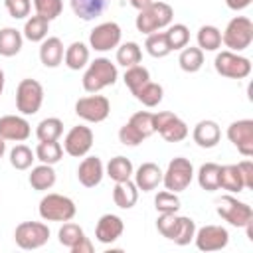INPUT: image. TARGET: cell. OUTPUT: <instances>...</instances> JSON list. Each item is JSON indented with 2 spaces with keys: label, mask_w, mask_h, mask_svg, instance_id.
Masks as SVG:
<instances>
[{
  "label": "cell",
  "mask_w": 253,
  "mask_h": 253,
  "mask_svg": "<svg viewBox=\"0 0 253 253\" xmlns=\"http://www.w3.org/2000/svg\"><path fill=\"white\" fill-rule=\"evenodd\" d=\"M32 134L30 123L20 115H4L0 117V136L4 140L24 142Z\"/></svg>",
  "instance_id": "16"
},
{
  "label": "cell",
  "mask_w": 253,
  "mask_h": 253,
  "mask_svg": "<svg viewBox=\"0 0 253 253\" xmlns=\"http://www.w3.org/2000/svg\"><path fill=\"white\" fill-rule=\"evenodd\" d=\"M117 77V65L107 57H97L95 61L89 63L87 71L83 73V89L87 93H99L101 89L115 85Z\"/></svg>",
  "instance_id": "2"
},
{
  "label": "cell",
  "mask_w": 253,
  "mask_h": 253,
  "mask_svg": "<svg viewBox=\"0 0 253 253\" xmlns=\"http://www.w3.org/2000/svg\"><path fill=\"white\" fill-rule=\"evenodd\" d=\"M198 47L202 51H215L221 47V32L215 26H202L198 30Z\"/></svg>",
  "instance_id": "35"
},
{
  "label": "cell",
  "mask_w": 253,
  "mask_h": 253,
  "mask_svg": "<svg viewBox=\"0 0 253 253\" xmlns=\"http://www.w3.org/2000/svg\"><path fill=\"white\" fill-rule=\"evenodd\" d=\"M43 103V87L36 79H22L16 89V107L22 115H36Z\"/></svg>",
  "instance_id": "7"
},
{
  "label": "cell",
  "mask_w": 253,
  "mask_h": 253,
  "mask_svg": "<svg viewBox=\"0 0 253 253\" xmlns=\"http://www.w3.org/2000/svg\"><path fill=\"white\" fill-rule=\"evenodd\" d=\"M154 132H158L166 142H180L188 136V125L170 111H160L152 115Z\"/></svg>",
  "instance_id": "9"
},
{
  "label": "cell",
  "mask_w": 253,
  "mask_h": 253,
  "mask_svg": "<svg viewBox=\"0 0 253 253\" xmlns=\"http://www.w3.org/2000/svg\"><path fill=\"white\" fill-rule=\"evenodd\" d=\"M192 138L194 142L200 146V148H213L219 138H221V130H219V125L215 121H200L196 126H194V132H192Z\"/></svg>",
  "instance_id": "19"
},
{
  "label": "cell",
  "mask_w": 253,
  "mask_h": 253,
  "mask_svg": "<svg viewBox=\"0 0 253 253\" xmlns=\"http://www.w3.org/2000/svg\"><path fill=\"white\" fill-rule=\"evenodd\" d=\"M57 237H59V243H61L63 247L71 249L73 245H77V243H79V241L85 237V233H83V229H81L77 223L65 221V223L59 227V231H57Z\"/></svg>",
  "instance_id": "42"
},
{
  "label": "cell",
  "mask_w": 253,
  "mask_h": 253,
  "mask_svg": "<svg viewBox=\"0 0 253 253\" xmlns=\"http://www.w3.org/2000/svg\"><path fill=\"white\" fill-rule=\"evenodd\" d=\"M221 42L225 43V47L229 51H243L251 45L253 42V22L247 16H235L227 22L223 34H221Z\"/></svg>",
  "instance_id": "3"
},
{
  "label": "cell",
  "mask_w": 253,
  "mask_h": 253,
  "mask_svg": "<svg viewBox=\"0 0 253 253\" xmlns=\"http://www.w3.org/2000/svg\"><path fill=\"white\" fill-rule=\"evenodd\" d=\"M63 43L59 38H45L40 45V61L45 67H57L63 61Z\"/></svg>",
  "instance_id": "23"
},
{
  "label": "cell",
  "mask_w": 253,
  "mask_h": 253,
  "mask_svg": "<svg viewBox=\"0 0 253 253\" xmlns=\"http://www.w3.org/2000/svg\"><path fill=\"white\" fill-rule=\"evenodd\" d=\"M123 79H125V85L130 89V93H134V91H138L146 81H150V73H148V69H146L144 65L136 63V65H132V67H126Z\"/></svg>",
  "instance_id": "39"
},
{
  "label": "cell",
  "mask_w": 253,
  "mask_h": 253,
  "mask_svg": "<svg viewBox=\"0 0 253 253\" xmlns=\"http://www.w3.org/2000/svg\"><path fill=\"white\" fill-rule=\"evenodd\" d=\"M219 188L221 190H227L231 194H239V192L245 190L243 180H241V174L237 170V164L219 166Z\"/></svg>",
  "instance_id": "27"
},
{
  "label": "cell",
  "mask_w": 253,
  "mask_h": 253,
  "mask_svg": "<svg viewBox=\"0 0 253 253\" xmlns=\"http://www.w3.org/2000/svg\"><path fill=\"white\" fill-rule=\"evenodd\" d=\"M136 97V101H140L144 107H156L162 97H164V89L160 83H154V81H146L138 91L132 93Z\"/></svg>",
  "instance_id": "34"
},
{
  "label": "cell",
  "mask_w": 253,
  "mask_h": 253,
  "mask_svg": "<svg viewBox=\"0 0 253 253\" xmlns=\"http://www.w3.org/2000/svg\"><path fill=\"white\" fill-rule=\"evenodd\" d=\"M63 156V146L57 140H40L36 146V158L43 164H55Z\"/></svg>",
  "instance_id": "32"
},
{
  "label": "cell",
  "mask_w": 253,
  "mask_h": 253,
  "mask_svg": "<svg viewBox=\"0 0 253 253\" xmlns=\"http://www.w3.org/2000/svg\"><path fill=\"white\" fill-rule=\"evenodd\" d=\"M128 125L134 126L142 138H148V136L154 132L152 113H148V111H138V113H134V115L128 119Z\"/></svg>",
  "instance_id": "44"
},
{
  "label": "cell",
  "mask_w": 253,
  "mask_h": 253,
  "mask_svg": "<svg viewBox=\"0 0 253 253\" xmlns=\"http://www.w3.org/2000/svg\"><path fill=\"white\" fill-rule=\"evenodd\" d=\"M144 47L146 51L152 55V57H166L170 53V45L166 42V34L164 32H152L146 36V42H144Z\"/></svg>",
  "instance_id": "40"
},
{
  "label": "cell",
  "mask_w": 253,
  "mask_h": 253,
  "mask_svg": "<svg viewBox=\"0 0 253 253\" xmlns=\"http://www.w3.org/2000/svg\"><path fill=\"white\" fill-rule=\"evenodd\" d=\"M174 18V10L170 4L166 2H150L146 8L138 10L136 16V30L140 34H152V32H160L162 28H168L172 24Z\"/></svg>",
  "instance_id": "1"
},
{
  "label": "cell",
  "mask_w": 253,
  "mask_h": 253,
  "mask_svg": "<svg viewBox=\"0 0 253 253\" xmlns=\"http://www.w3.org/2000/svg\"><path fill=\"white\" fill-rule=\"evenodd\" d=\"M237 170L241 174V180H243V186L245 188H253V162L251 160H241L237 164Z\"/></svg>",
  "instance_id": "49"
},
{
  "label": "cell",
  "mask_w": 253,
  "mask_h": 253,
  "mask_svg": "<svg viewBox=\"0 0 253 253\" xmlns=\"http://www.w3.org/2000/svg\"><path fill=\"white\" fill-rule=\"evenodd\" d=\"M154 208L158 213H176L180 210V198L170 190L158 192L154 198Z\"/></svg>",
  "instance_id": "43"
},
{
  "label": "cell",
  "mask_w": 253,
  "mask_h": 253,
  "mask_svg": "<svg viewBox=\"0 0 253 253\" xmlns=\"http://www.w3.org/2000/svg\"><path fill=\"white\" fill-rule=\"evenodd\" d=\"M194 178V166L188 158H182V156H176L174 160H170L166 172H162V184L166 190L178 194V192H184L190 182Z\"/></svg>",
  "instance_id": "5"
},
{
  "label": "cell",
  "mask_w": 253,
  "mask_h": 253,
  "mask_svg": "<svg viewBox=\"0 0 253 253\" xmlns=\"http://www.w3.org/2000/svg\"><path fill=\"white\" fill-rule=\"evenodd\" d=\"M227 138L243 156L247 158L253 156V121L251 119L233 121L227 126Z\"/></svg>",
  "instance_id": "13"
},
{
  "label": "cell",
  "mask_w": 253,
  "mask_h": 253,
  "mask_svg": "<svg viewBox=\"0 0 253 253\" xmlns=\"http://www.w3.org/2000/svg\"><path fill=\"white\" fill-rule=\"evenodd\" d=\"M213 67L219 75L227 79H245L251 73V61L237 51H219L213 59Z\"/></svg>",
  "instance_id": "6"
},
{
  "label": "cell",
  "mask_w": 253,
  "mask_h": 253,
  "mask_svg": "<svg viewBox=\"0 0 253 253\" xmlns=\"http://www.w3.org/2000/svg\"><path fill=\"white\" fill-rule=\"evenodd\" d=\"M225 4H227L229 10L239 12V10H245V8L251 4V0H225Z\"/></svg>",
  "instance_id": "51"
},
{
  "label": "cell",
  "mask_w": 253,
  "mask_h": 253,
  "mask_svg": "<svg viewBox=\"0 0 253 253\" xmlns=\"http://www.w3.org/2000/svg\"><path fill=\"white\" fill-rule=\"evenodd\" d=\"M91 146H93V130L85 125L73 126L63 138V150L73 158L85 156L91 150Z\"/></svg>",
  "instance_id": "14"
},
{
  "label": "cell",
  "mask_w": 253,
  "mask_h": 253,
  "mask_svg": "<svg viewBox=\"0 0 253 253\" xmlns=\"http://www.w3.org/2000/svg\"><path fill=\"white\" fill-rule=\"evenodd\" d=\"M63 61L69 69L79 71L81 67H85L89 63V47L83 42H73L67 45L65 53H63Z\"/></svg>",
  "instance_id": "25"
},
{
  "label": "cell",
  "mask_w": 253,
  "mask_h": 253,
  "mask_svg": "<svg viewBox=\"0 0 253 253\" xmlns=\"http://www.w3.org/2000/svg\"><path fill=\"white\" fill-rule=\"evenodd\" d=\"M164 34H166V42L170 45V51L182 49L190 42V30L186 24H172V26H168V30Z\"/></svg>",
  "instance_id": "38"
},
{
  "label": "cell",
  "mask_w": 253,
  "mask_h": 253,
  "mask_svg": "<svg viewBox=\"0 0 253 253\" xmlns=\"http://www.w3.org/2000/svg\"><path fill=\"white\" fill-rule=\"evenodd\" d=\"M194 235H196V221L188 215H178L170 241H174L176 245H188L190 241H194Z\"/></svg>",
  "instance_id": "29"
},
{
  "label": "cell",
  "mask_w": 253,
  "mask_h": 253,
  "mask_svg": "<svg viewBox=\"0 0 253 253\" xmlns=\"http://www.w3.org/2000/svg\"><path fill=\"white\" fill-rule=\"evenodd\" d=\"M130 2V6L132 8H136V10H142V8H146L150 2H154V0H128Z\"/></svg>",
  "instance_id": "52"
},
{
  "label": "cell",
  "mask_w": 253,
  "mask_h": 253,
  "mask_svg": "<svg viewBox=\"0 0 253 253\" xmlns=\"http://www.w3.org/2000/svg\"><path fill=\"white\" fill-rule=\"evenodd\" d=\"M111 113V103L105 95H87L77 99L75 115L87 123H103Z\"/></svg>",
  "instance_id": "11"
},
{
  "label": "cell",
  "mask_w": 253,
  "mask_h": 253,
  "mask_svg": "<svg viewBox=\"0 0 253 253\" xmlns=\"http://www.w3.org/2000/svg\"><path fill=\"white\" fill-rule=\"evenodd\" d=\"M2 91H4V71L0 69V95H2Z\"/></svg>",
  "instance_id": "54"
},
{
  "label": "cell",
  "mask_w": 253,
  "mask_h": 253,
  "mask_svg": "<svg viewBox=\"0 0 253 253\" xmlns=\"http://www.w3.org/2000/svg\"><path fill=\"white\" fill-rule=\"evenodd\" d=\"M194 241L200 251H219V249L227 247L229 233L221 225H204V227L196 229Z\"/></svg>",
  "instance_id": "15"
},
{
  "label": "cell",
  "mask_w": 253,
  "mask_h": 253,
  "mask_svg": "<svg viewBox=\"0 0 253 253\" xmlns=\"http://www.w3.org/2000/svg\"><path fill=\"white\" fill-rule=\"evenodd\" d=\"M217 215L221 219H225L229 225L233 227H245L247 221L253 219V210L249 204L245 202H239L237 198L233 196H223L219 202H217V208H215Z\"/></svg>",
  "instance_id": "10"
},
{
  "label": "cell",
  "mask_w": 253,
  "mask_h": 253,
  "mask_svg": "<svg viewBox=\"0 0 253 253\" xmlns=\"http://www.w3.org/2000/svg\"><path fill=\"white\" fill-rule=\"evenodd\" d=\"M49 239V227L42 221H22L14 231V241L20 249H40Z\"/></svg>",
  "instance_id": "8"
},
{
  "label": "cell",
  "mask_w": 253,
  "mask_h": 253,
  "mask_svg": "<svg viewBox=\"0 0 253 253\" xmlns=\"http://www.w3.org/2000/svg\"><path fill=\"white\" fill-rule=\"evenodd\" d=\"M28 182L34 190L38 192H45L49 190L53 184H55V170L51 168V164H40L36 168H32L30 176H28Z\"/></svg>",
  "instance_id": "24"
},
{
  "label": "cell",
  "mask_w": 253,
  "mask_h": 253,
  "mask_svg": "<svg viewBox=\"0 0 253 253\" xmlns=\"http://www.w3.org/2000/svg\"><path fill=\"white\" fill-rule=\"evenodd\" d=\"M138 200V188L134 182L125 180V182H115L113 188V202L121 210H130Z\"/></svg>",
  "instance_id": "21"
},
{
  "label": "cell",
  "mask_w": 253,
  "mask_h": 253,
  "mask_svg": "<svg viewBox=\"0 0 253 253\" xmlns=\"http://www.w3.org/2000/svg\"><path fill=\"white\" fill-rule=\"evenodd\" d=\"M40 217L45 221H71L77 213L75 202L61 194H47L40 200L38 206Z\"/></svg>",
  "instance_id": "4"
},
{
  "label": "cell",
  "mask_w": 253,
  "mask_h": 253,
  "mask_svg": "<svg viewBox=\"0 0 253 253\" xmlns=\"http://www.w3.org/2000/svg\"><path fill=\"white\" fill-rule=\"evenodd\" d=\"M4 152H6V140L0 136V158L4 156Z\"/></svg>",
  "instance_id": "53"
},
{
  "label": "cell",
  "mask_w": 253,
  "mask_h": 253,
  "mask_svg": "<svg viewBox=\"0 0 253 253\" xmlns=\"http://www.w3.org/2000/svg\"><path fill=\"white\" fill-rule=\"evenodd\" d=\"M140 59H142V51L136 42H126L117 47V63L123 65L125 69L140 63Z\"/></svg>",
  "instance_id": "36"
},
{
  "label": "cell",
  "mask_w": 253,
  "mask_h": 253,
  "mask_svg": "<svg viewBox=\"0 0 253 253\" xmlns=\"http://www.w3.org/2000/svg\"><path fill=\"white\" fill-rule=\"evenodd\" d=\"M132 176H134L136 188L142 192H150L162 182V170L154 162H142L136 168V172H132Z\"/></svg>",
  "instance_id": "20"
},
{
  "label": "cell",
  "mask_w": 253,
  "mask_h": 253,
  "mask_svg": "<svg viewBox=\"0 0 253 253\" xmlns=\"http://www.w3.org/2000/svg\"><path fill=\"white\" fill-rule=\"evenodd\" d=\"M178 63L180 67L186 71V73H196L202 69L204 65V51L200 47H194V45H186L180 49V57H178Z\"/></svg>",
  "instance_id": "31"
},
{
  "label": "cell",
  "mask_w": 253,
  "mask_h": 253,
  "mask_svg": "<svg viewBox=\"0 0 253 253\" xmlns=\"http://www.w3.org/2000/svg\"><path fill=\"white\" fill-rule=\"evenodd\" d=\"M198 184L206 192L219 190V164H215V162L202 164L198 170Z\"/></svg>",
  "instance_id": "30"
},
{
  "label": "cell",
  "mask_w": 253,
  "mask_h": 253,
  "mask_svg": "<svg viewBox=\"0 0 253 253\" xmlns=\"http://www.w3.org/2000/svg\"><path fill=\"white\" fill-rule=\"evenodd\" d=\"M22 43H24V36L16 28H2L0 30V55L12 57V55L20 53Z\"/></svg>",
  "instance_id": "26"
},
{
  "label": "cell",
  "mask_w": 253,
  "mask_h": 253,
  "mask_svg": "<svg viewBox=\"0 0 253 253\" xmlns=\"http://www.w3.org/2000/svg\"><path fill=\"white\" fill-rule=\"evenodd\" d=\"M176 219H178L176 213H160V215H158V219H156V229L160 231L162 237H166V239L172 237V231H174V227H176Z\"/></svg>",
  "instance_id": "47"
},
{
  "label": "cell",
  "mask_w": 253,
  "mask_h": 253,
  "mask_svg": "<svg viewBox=\"0 0 253 253\" xmlns=\"http://www.w3.org/2000/svg\"><path fill=\"white\" fill-rule=\"evenodd\" d=\"M134 168H132V162L126 158V156H115L109 160L107 164V176L115 182H125V180H130Z\"/></svg>",
  "instance_id": "33"
},
{
  "label": "cell",
  "mask_w": 253,
  "mask_h": 253,
  "mask_svg": "<svg viewBox=\"0 0 253 253\" xmlns=\"http://www.w3.org/2000/svg\"><path fill=\"white\" fill-rule=\"evenodd\" d=\"M61 134H63V123L57 117H47V119L40 121L38 128H36L38 140H57Z\"/></svg>",
  "instance_id": "37"
},
{
  "label": "cell",
  "mask_w": 253,
  "mask_h": 253,
  "mask_svg": "<svg viewBox=\"0 0 253 253\" xmlns=\"http://www.w3.org/2000/svg\"><path fill=\"white\" fill-rule=\"evenodd\" d=\"M34 160H36V152H32V148L26 144H16L10 150V164L16 170H28Z\"/></svg>",
  "instance_id": "41"
},
{
  "label": "cell",
  "mask_w": 253,
  "mask_h": 253,
  "mask_svg": "<svg viewBox=\"0 0 253 253\" xmlns=\"http://www.w3.org/2000/svg\"><path fill=\"white\" fill-rule=\"evenodd\" d=\"M47 32H49V20H45L43 16L36 14V16H30L24 24V38L30 40V42H43L47 38Z\"/></svg>",
  "instance_id": "28"
},
{
  "label": "cell",
  "mask_w": 253,
  "mask_h": 253,
  "mask_svg": "<svg viewBox=\"0 0 253 253\" xmlns=\"http://www.w3.org/2000/svg\"><path fill=\"white\" fill-rule=\"evenodd\" d=\"M69 2H71V10L75 12V16L85 22L99 18L111 4V0H69Z\"/></svg>",
  "instance_id": "22"
},
{
  "label": "cell",
  "mask_w": 253,
  "mask_h": 253,
  "mask_svg": "<svg viewBox=\"0 0 253 253\" xmlns=\"http://www.w3.org/2000/svg\"><path fill=\"white\" fill-rule=\"evenodd\" d=\"M4 6H6L8 14H10L14 20H22V18L30 16L32 0H4Z\"/></svg>",
  "instance_id": "46"
},
{
  "label": "cell",
  "mask_w": 253,
  "mask_h": 253,
  "mask_svg": "<svg viewBox=\"0 0 253 253\" xmlns=\"http://www.w3.org/2000/svg\"><path fill=\"white\" fill-rule=\"evenodd\" d=\"M121 26L117 22H103L95 26L89 34V45L95 51H109L121 43Z\"/></svg>",
  "instance_id": "12"
},
{
  "label": "cell",
  "mask_w": 253,
  "mask_h": 253,
  "mask_svg": "<svg viewBox=\"0 0 253 253\" xmlns=\"http://www.w3.org/2000/svg\"><path fill=\"white\" fill-rule=\"evenodd\" d=\"M119 140H121L125 146H138L144 138L138 134V130H136L134 126H130V125L126 123V125H123L121 130H119Z\"/></svg>",
  "instance_id": "48"
},
{
  "label": "cell",
  "mask_w": 253,
  "mask_h": 253,
  "mask_svg": "<svg viewBox=\"0 0 253 253\" xmlns=\"http://www.w3.org/2000/svg\"><path fill=\"white\" fill-rule=\"evenodd\" d=\"M71 253H93V243L89 241V237H83L77 245L71 247Z\"/></svg>",
  "instance_id": "50"
},
{
  "label": "cell",
  "mask_w": 253,
  "mask_h": 253,
  "mask_svg": "<svg viewBox=\"0 0 253 253\" xmlns=\"http://www.w3.org/2000/svg\"><path fill=\"white\" fill-rule=\"evenodd\" d=\"M125 231V223L119 215L115 213H105L99 217L97 227H95V237L101 243H113L117 241Z\"/></svg>",
  "instance_id": "18"
},
{
  "label": "cell",
  "mask_w": 253,
  "mask_h": 253,
  "mask_svg": "<svg viewBox=\"0 0 253 253\" xmlns=\"http://www.w3.org/2000/svg\"><path fill=\"white\" fill-rule=\"evenodd\" d=\"M34 8H36V14L43 16L45 20H55L61 10H63V2L61 0H34Z\"/></svg>",
  "instance_id": "45"
},
{
  "label": "cell",
  "mask_w": 253,
  "mask_h": 253,
  "mask_svg": "<svg viewBox=\"0 0 253 253\" xmlns=\"http://www.w3.org/2000/svg\"><path fill=\"white\" fill-rule=\"evenodd\" d=\"M105 174V166L101 162L99 156H87L81 160L79 168H77V180L85 186V188H95L101 184Z\"/></svg>",
  "instance_id": "17"
}]
</instances>
